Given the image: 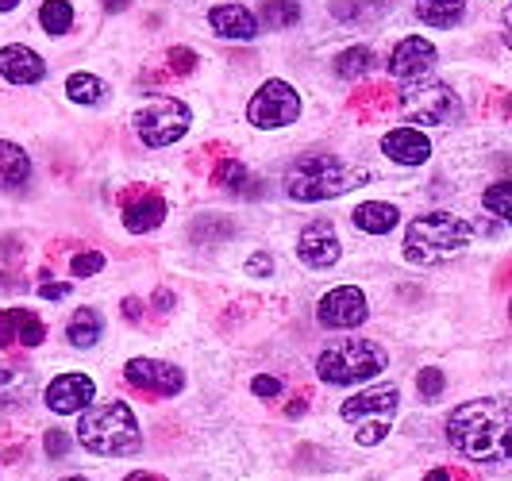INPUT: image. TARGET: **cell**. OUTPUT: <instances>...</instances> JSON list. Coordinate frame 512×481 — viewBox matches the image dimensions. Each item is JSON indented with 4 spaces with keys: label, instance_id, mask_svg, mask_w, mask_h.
I'll return each mask as SVG.
<instances>
[{
    "label": "cell",
    "instance_id": "1",
    "mask_svg": "<svg viewBox=\"0 0 512 481\" xmlns=\"http://www.w3.org/2000/svg\"><path fill=\"white\" fill-rule=\"evenodd\" d=\"M447 443L470 462H509L512 458V401L478 397L447 416Z\"/></svg>",
    "mask_w": 512,
    "mask_h": 481
},
{
    "label": "cell",
    "instance_id": "2",
    "mask_svg": "<svg viewBox=\"0 0 512 481\" xmlns=\"http://www.w3.org/2000/svg\"><path fill=\"white\" fill-rule=\"evenodd\" d=\"M474 239V228L455 216V212H424L416 216L405 231V262L412 266H439L447 258H455L470 247Z\"/></svg>",
    "mask_w": 512,
    "mask_h": 481
},
{
    "label": "cell",
    "instance_id": "3",
    "mask_svg": "<svg viewBox=\"0 0 512 481\" xmlns=\"http://www.w3.org/2000/svg\"><path fill=\"white\" fill-rule=\"evenodd\" d=\"M77 439L93 451V455H135L139 451V420L124 401H101L89 405L77 420Z\"/></svg>",
    "mask_w": 512,
    "mask_h": 481
},
{
    "label": "cell",
    "instance_id": "4",
    "mask_svg": "<svg viewBox=\"0 0 512 481\" xmlns=\"http://www.w3.org/2000/svg\"><path fill=\"white\" fill-rule=\"evenodd\" d=\"M362 181H366V174L347 170L332 154H308V158L289 166V174H285V193H289L293 201H305V204L332 201V197L351 193Z\"/></svg>",
    "mask_w": 512,
    "mask_h": 481
},
{
    "label": "cell",
    "instance_id": "5",
    "mask_svg": "<svg viewBox=\"0 0 512 481\" xmlns=\"http://www.w3.org/2000/svg\"><path fill=\"white\" fill-rule=\"evenodd\" d=\"M385 366H389V355L366 339H343L316 358V374L328 385H359V381L378 378Z\"/></svg>",
    "mask_w": 512,
    "mask_h": 481
},
{
    "label": "cell",
    "instance_id": "6",
    "mask_svg": "<svg viewBox=\"0 0 512 481\" xmlns=\"http://www.w3.org/2000/svg\"><path fill=\"white\" fill-rule=\"evenodd\" d=\"M397 405H401L397 385H378V389H366V393H355L351 401H343L339 416L347 424H355V439H359L362 447H374L393 428Z\"/></svg>",
    "mask_w": 512,
    "mask_h": 481
},
{
    "label": "cell",
    "instance_id": "7",
    "mask_svg": "<svg viewBox=\"0 0 512 481\" xmlns=\"http://www.w3.org/2000/svg\"><path fill=\"white\" fill-rule=\"evenodd\" d=\"M401 112L409 116L412 124H451L459 120V93L451 85H443L436 77H424V81H412V85H401Z\"/></svg>",
    "mask_w": 512,
    "mask_h": 481
},
{
    "label": "cell",
    "instance_id": "8",
    "mask_svg": "<svg viewBox=\"0 0 512 481\" xmlns=\"http://www.w3.org/2000/svg\"><path fill=\"white\" fill-rule=\"evenodd\" d=\"M193 124V112L174 97H154L135 112V131L147 147H170Z\"/></svg>",
    "mask_w": 512,
    "mask_h": 481
},
{
    "label": "cell",
    "instance_id": "9",
    "mask_svg": "<svg viewBox=\"0 0 512 481\" xmlns=\"http://www.w3.org/2000/svg\"><path fill=\"white\" fill-rule=\"evenodd\" d=\"M297 116H301V97H297V89L289 81H282V77L266 81L255 97H251V104H247V120L255 127H262V131L289 127Z\"/></svg>",
    "mask_w": 512,
    "mask_h": 481
},
{
    "label": "cell",
    "instance_id": "10",
    "mask_svg": "<svg viewBox=\"0 0 512 481\" xmlns=\"http://www.w3.org/2000/svg\"><path fill=\"white\" fill-rule=\"evenodd\" d=\"M366 316H370V304H366V293L359 285H335L316 304V320L332 331L359 328V324H366Z\"/></svg>",
    "mask_w": 512,
    "mask_h": 481
},
{
    "label": "cell",
    "instance_id": "11",
    "mask_svg": "<svg viewBox=\"0 0 512 481\" xmlns=\"http://www.w3.org/2000/svg\"><path fill=\"white\" fill-rule=\"evenodd\" d=\"M124 378L128 385L151 393V397H178L185 374H181L174 362H162V358H131L124 366Z\"/></svg>",
    "mask_w": 512,
    "mask_h": 481
},
{
    "label": "cell",
    "instance_id": "12",
    "mask_svg": "<svg viewBox=\"0 0 512 481\" xmlns=\"http://www.w3.org/2000/svg\"><path fill=\"white\" fill-rule=\"evenodd\" d=\"M439 62V51L428 43V39H420V35H409V39H401L393 54H389V74L397 77L401 85H412V81H424V77H432Z\"/></svg>",
    "mask_w": 512,
    "mask_h": 481
},
{
    "label": "cell",
    "instance_id": "13",
    "mask_svg": "<svg viewBox=\"0 0 512 481\" xmlns=\"http://www.w3.org/2000/svg\"><path fill=\"white\" fill-rule=\"evenodd\" d=\"M97 397V385L89 374H58L47 385V408L58 416H70V412H85Z\"/></svg>",
    "mask_w": 512,
    "mask_h": 481
},
{
    "label": "cell",
    "instance_id": "14",
    "mask_svg": "<svg viewBox=\"0 0 512 481\" xmlns=\"http://www.w3.org/2000/svg\"><path fill=\"white\" fill-rule=\"evenodd\" d=\"M339 254H343L339 235H335V228L332 224H324V220L308 224V228L301 231V239H297V258H301L305 266H312V270H328V266H335Z\"/></svg>",
    "mask_w": 512,
    "mask_h": 481
},
{
    "label": "cell",
    "instance_id": "15",
    "mask_svg": "<svg viewBox=\"0 0 512 481\" xmlns=\"http://www.w3.org/2000/svg\"><path fill=\"white\" fill-rule=\"evenodd\" d=\"M382 151L397 166H424L432 158V143H428V135L420 127H393V131H385Z\"/></svg>",
    "mask_w": 512,
    "mask_h": 481
},
{
    "label": "cell",
    "instance_id": "16",
    "mask_svg": "<svg viewBox=\"0 0 512 481\" xmlns=\"http://www.w3.org/2000/svg\"><path fill=\"white\" fill-rule=\"evenodd\" d=\"M43 339H47V328H43V320L35 312H27V308L0 312V347H16V343L39 347Z\"/></svg>",
    "mask_w": 512,
    "mask_h": 481
},
{
    "label": "cell",
    "instance_id": "17",
    "mask_svg": "<svg viewBox=\"0 0 512 481\" xmlns=\"http://www.w3.org/2000/svg\"><path fill=\"white\" fill-rule=\"evenodd\" d=\"M208 24L220 39H255L258 35V16L243 4H220L208 12Z\"/></svg>",
    "mask_w": 512,
    "mask_h": 481
},
{
    "label": "cell",
    "instance_id": "18",
    "mask_svg": "<svg viewBox=\"0 0 512 481\" xmlns=\"http://www.w3.org/2000/svg\"><path fill=\"white\" fill-rule=\"evenodd\" d=\"M47 74V62L31 47H4L0 51V77L12 85H35L39 77Z\"/></svg>",
    "mask_w": 512,
    "mask_h": 481
},
{
    "label": "cell",
    "instance_id": "19",
    "mask_svg": "<svg viewBox=\"0 0 512 481\" xmlns=\"http://www.w3.org/2000/svg\"><path fill=\"white\" fill-rule=\"evenodd\" d=\"M162 220H166V201H162L158 193H143V197H135V201L124 204V228H128L131 235H147V231H154Z\"/></svg>",
    "mask_w": 512,
    "mask_h": 481
},
{
    "label": "cell",
    "instance_id": "20",
    "mask_svg": "<svg viewBox=\"0 0 512 481\" xmlns=\"http://www.w3.org/2000/svg\"><path fill=\"white\" fill-rule=\"evenodd\" d=\"M351 220H355V228H359V231H370V235H385V231L397 228L401 212H397V204L366 201V204H359V208L351 212Z\"/></svg>",
    "mask_w": 512,
    "mask_h": 481
},
{
    "label": "cell",
    "instance_id": "21",
    "mask_svg": "<svg viewBox=\"0 0 512 481\" xmlns=\"http://www.w3.org/2000/svg\"><path fill=\"white\" fill-rule=\"evenodd\" d=\"M31 178V158L16 143L0 139V189H20Z\"/></svg>",
    "mask_w": 512,
    "mask_h": 481
},
{
    "label": "cell",
    "instance_id": "22",
    "mask_svg": "<svg viewBox=\"0 0 512 481\" xmlns=\"http://www.w3.org/2000/svg\"><path fill=\"white\" fill-rule=\"evenodd\" d=\"M35 381L31 374L16 370V366H0V408H24L31 405Z\"/></svg>",
    "mask_w": 512,
    "mask_h": 481
},
{
    "label": "cell",
    "instance_id": "23",
    "mask_svg": "<svg viewBox=\"0 0 512 481\" xmlns=\"http://www.w3.org/2000/svg\"><path fill=\"white\" fill-rule=\"evenodd\" d=\"M104 335V320L97 308H77L74 316H70V328H66V339L81 347V351H89V347H97Z\"/></svg>",
    "mask_w": 512,
    "mask_h": 481
},
{
    "label": "cell",
    "instance_id": "24",
    "mask_svg": "<svg viewBox=\"0 0 512 481\" xmlns=\"http://www.w3.org/2000/svg\"><path fill=\"white\" fill-rule=\"evenodd\" d=\"M466 12V0H416V16L432 27H455Z\"/></svg>",
    "mask_w": 512,
    "mask_h": 481
},
{
    "label": "cell",
    "instance_id": "25",
    "mask_svg": "<svg viewBox=\"0 0 512 481\" xmlns=\"http://www.w3.org/2000/svg\"><path fill=\"white\" fill-rule=\"evenodd\" d=\"M39 24H43L47 35H66L74 27V4L70 0H47L39 8Z\"/></svg>",
    "mask_w": 512,
    "mask_h": 481
},
{
    "label": "cell",
    "instance_id": "26",
    "mask_svg": "<svg viewBox=\"0 0 512 481\" xmlns=\"http://www.w3.org/2000/svg\"><path fill=\"white\" fill-rule=\"evenodd\" d=\"M66 97H70L74 104H101L104 81L93 74H70L66 77Z\"/></svg>",
    "mask_w": 512,
    "mask_h": 481
},
{
    "label": "cell",
    "instance_id": "27",
    "mask_svg": "<svg viewBox=\"0 0 512 481\" xmlns=\"http://www.w3.org/2000/svg\"><path fill=\"white\" fill-rule=\"evenodd\" d=\"M374 66V51L370 47H347V51L335 58V74L355 81V77H366Z\"/></svg>",
    "mask_w": 512,
    "mask_h": 481
},
{
    "label": "cell",
    "instance_id": "28",
    "mask_svg": "<svg viewBox=\"0 0 512 481\" xmlns=\"http://www.w3.org/2000/svg\"><path fill=\"white\" fill-rule=\"evenodd\" d=\"M482 204H486V212H493L497 220L512 224V181H497V185H489Z\"/></svg>",
    "mask_w": 512,
    "mask_h": 481
},
{
    "label": "cell",
    "instance_id": "29",
    "mask_svg": "<svg viewBox=\"0 0 512 481\" xmlns=\"http://www.w3.org/2000/svg\"><path fill=\"white\" fill-rule=\"evenodd\" d=\"M262 16H266L270 27H293L301 20V4H297V0H266Z\"/></svg>",
    "mask_w": 512,
    "mask_h": 481
},
{
    "label": "cell",
    "instance_id": "30",
    "mask_svg": "<svg viewBox=\"0 0 512 481\" xmlns=\"http://www.w3.org/2000/svg\"><path fill=\"white\" fill-rule=\"evenodd\" d=\"M101 270H104L101 251H81V254H74V262H70V274H74V278H89V274H101Z\"/></svg>",
    "mask_w": 512,
    "mask_h": 481
},
{
    "label": "cell",
    "instance_id": "31",
    "mask_svg": "<svg viewBox=\"0 0 512 481\" xmlns=\"http://www.w3.org/2000/svg\"><path fill=\"white\" fill-rule=\"evenodd\" d=\"M443 385H447V381H443V374H439L436 366H428V370H420V374H416V389H420V397H424V401L439 397V393H443Z\"/></svg>",
    "mask_w": 512,
    "mask_h": 481
},
{
    "label": "cell",
    "instance_id": "32",
    "mask_svg": "<svg viewBox=\"0 0 512 481\" xmlns=\"http://www.w3.org/2000/svg\"><path fill=\"white\" fill-rule=\"evenodd\" d=\"M216 181L231 189V193H239L243 185H247V170H243V162H224L220 170H216Z\"/></svg>",
    "mask_w": 512,
    "mask_h": 481
},
{
    "label": "cell",
    "instance_id": "33",
    "mask_svg": "<svg viewBox=\"0 0 512 481\" xmlns=\"http://www.w3.org/2000/svg\"><path fill=\"white\" fill-rule=\"evenodd\" d=\"M170 66H174V74H193V66H197V54L185 51V47H174V51H170Z\"/></svg>",
    "mask_w": 512,
    "mask_h": 481
},
{
    "label": "cell",
    "instance_id": "34",
    "mask_svg": "<svg viewBox=\"0 0 512 481\" xmlns=\"http://www.w3.org/2000/svg\"><path fill=\"white\" fill-rule=\"evenodd\" d=\"M251 393H255V397H278V393H282V381L270 378V374H258V378L251 381Z\"/></svg>",
    "mask_w": 512,
    "mask_h": 481
},
{
    "label": "cell",
    "instance_id": "35",
    "mask_svg": "<svg viewBox=\"0 0 512 481\" xmlns=\"http://www.w3.org/2000/svg\"><path fill=\"white\" fill-rule=\"evenodd\" d=\"M70 451V435L62 428H54V431H47V455L51 458H62Z\"/></svg>",
    "mask_w": 512,
    "mask_h": 481
},
{
    "label": "cell",
    "instance_id": "36",
    "mask_svg": "<svg viewBox=\"0 0 512 481\" xmlns=\"http://www.w3.org/2000/svg\"><path fill=\"white\" fill-rule=\"evenodd\" d=\"M247 274L270 278V274H274V258H270V254H251V258H247Z\"/></svg>",
    "mask_w": 512,
    "mask_h": 481
},
{
    "label": "cell",
    "instance_id": "37",
    "mask_svg": "<svg viewBox=\"0 0 512 481\" xmlns=\"http://www.w3.org/2000/svg\"><path fill=\"white\" fill-rule=\"evenodd\" d=\"M66 293H70V285H62V281H58V285H54V281H47V285L39 289V297H47V301H62Z\"/></svg>",
    "mask_w": 512,
    "mask_h": 481
},
{
    "label": "cell",
    "instance_id": "38",
    "mask_svg": "<svg viewBox=\"0 0 512 481\" xmlns=\"http://www.w3.org/2000/svg\"><path fill=\"white\" fill-rule=\"evenodd\" d=\"M128 4L131 0H104V12H112V16H116V12H124Z\"/></svg>",
    "mask_w": 512,
    "mask_h": 481
},
{
    "label": "cell",
    "instance_id": "39",
    "mask_svg": "<svg viewBox=\"0 0 512 481\" xmlns=\"http://www.w3.org/2000/svg\"><path fill=\"white\" fill-rule=\"evenodd\" d=\"M128 481H162L158 474H147V470H135V474H128Z\"/></svg>",
    "mask_w": 512,
    "mask_h": 481
},
{
    "label": "cell",
    "instance_id": "40",
    "mask_svg": "<svg viewBox=\"0 0 512 481\" xmlns=\"http://www.w3.org/2000/svg\"><path fill=\"white\" fill-rule=\"evenodd\" d=\"M124 312H128V320H139V301H124Z\"/></svg>",
    "mask_w": 512,
    "mask_h": 481
},
{
    "label": "cell",
    "instance_id": "41",
    "mask_svg": "<svg viewBox=\"0 0 512 481\" xmlns=\"http://www.w3.org/2000/svg\"><path fill=\"white\" fill-rule=\"evenodd\" d=\"M505 43L512 47V8L505 12Z\"/></svg>",
    "mask_w": 512,
    "mask_h": 481
},
{
    "label": "cell",
    "instance_id": "42",
    "mask_svg": "<svg viewBox=\"0 0 512 481\" xmlns=\"http://www.w3.org/2000/svg\"><path fill=\"white\" fill-rule=\"evenodd\" d=\"M424 481H451V474H447V470H432Z\"/></svg>",
    "mask_w": 512,
    "mask_h": 481
},
{
    "label": "cell",
    "instance_id": "43",
    "mask_svg": "<svg viewBox=\"0 0 512 481\" xmlns=\"http://www.w3.org/2000/svg\"><path fill=\"white\" fill-rule=\"evenodd\" d=\"M16 4H20V0H0V12H12Z\"/></svg>",
    "mask_w": 512,
    "mask_h": 481
},
{
    "label": "cell",
    "instance_id": "44",
    "mask_svg": "<svg viewBox=\"0 0 512 481\" xmlns=\"http://www.w3.org/2000/svg\"><path fill=\"white\" fill-rule=\"evenodd\" d=\"M62 481H85V478H62Z\"/></svg>",
    "mask_w": 512,
    "mask_h": 481
},
{
    "label": "cell",
    "instance_id": "45",
    "mask_svg": "<svg viewBox=\"0 0 512 481\" xmlns=\"http://www.w3.org/2000/svg\"><path fill=\"white\" fill-rule=\"evenodd\" d=\"M509 316H512V304H509Z\"/></svg>",
    "mask_w": 512,
    "mask_h": 481
}]
</instances>
